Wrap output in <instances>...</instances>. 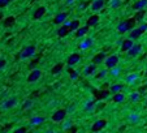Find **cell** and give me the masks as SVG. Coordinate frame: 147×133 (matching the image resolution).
I'll list each match as a JSON object with an SVG mask.
<instances>
[{
  "label": "cell",
  "mask_w": 147,
  "mask_h": 133,
  "mask_svg": "<svg viewBox=\"0 0 147 133\" xmlns=\"http://www.w3.org/2000/svg\"><path fill=\"white\" fill-rule=\"evenodd\" d=\"M109 93H111V90H104V89H102V90H94V97L96 99H105L109 95Z\"/></svg>",
  "instance_id": "8"
},
{
  "label": "cell",
  "mask_w": 147,
  "mask_h": 133,
  "mask_svg": "<svg viewBox=\"0 0 147 133\" xmlns=\"http://www.w3.org/2000/svg\"><path fill=\"white\" fill-rule=\"evenodd\" d=\"M62 67H64V65H62V63H59V64H56L54 68L51 69V73L52 74H59L60 72L62 71Z\"/></svg>",
  "instance_id": "26"
},
{
  "label": "cell",
  "mask_w": 147,
  "mask_h": 133,
  "mask_svg": "<svg viewBox=\"0 0 147 133\" xmlns=\"http://www.w3.org/2000/svg\"><path fill=\"white\" fill-rule=\"evenodd\" d=\"M113 102H116V103H121L122 101L125 99V97H124V94H121V93H115L113 94Z\"/></svg>",
  "instance_id": "23"
},
{
  "label": "cell",
  "mask_w": 147,
  "mask_h": 133,
  "mask_svg": "<svg viewBox=\"0 0 147 133\" xmlns=\"http://www.w3.org/2000/svg\"><path fill=\"white\" fill-rule=\"evenodd\" d=\"M11 1H13V0H8V3H11Z\"/></svg>",
  "instance_id": "40"
},
{
  "label": "cell",
  "mask_w": 147,
  "mask_h": 133,
  "mask_svg": "<svg viewBox=\"0 0 147 133\" xmlns=\"http://www.w3.org/2000/svg\"><path fill=\"white\" fill-rule=\"evenodd\" d=\"M105 52L104 51H102V52H98V54L95 55V56L93 57V63L94 64H102V63H104V60H105Z\"/></svg>",
  "instance_id": "9"
},
{
  "label": "cell",
  "mask_w": 147,
  "mask_h": 133,
  "mask_svg": "<svg viewBox=\"0 0 147 133\" xmlns=\"http://www.w3.org/2000/svg\"><path fill=\"white\" fill-rule=\"evenodd\" d=\"M147 7V0H137L136 3L133 4V9L134 11H139Z\"/></svg>",
  "instance_id": "14"
},
{
  "label": "cell",
  "mask_w": 147,
  "mask_h": 133,
  "mask_svg": "<svg viewBox=\"0 0 147 133\" xmlns=\"http://www.w3.org/2000/svg\"><path fill=\"white\" fill-rule=\"evenodd\" d=\"M16 103H17L16 98H11V99H8V101H5V102H4V106H3V107H4V108H11V107H13Z\"/></svg>",
  "instance_id": "24"
},
{
  "label": "cell",
  "mask_w": 147,
  "mask_h": 133,
  "mask_svg": "<svg viewBox=\"0 0 147 133\" xmlns=\"http://www.w3.org/2000/svg\"><path fill=\"white\" fill-rule=\"evenodd\" d=\"M8 0H0V7H5V5H8Z\"/></svg>",
  "instance_id": "35"
},
{
  "label": "cell",
  "mask_w": 147,
  "mask_h": 133,
  "mask_svg": "<svg viewBox=\"0 0 147 133\" xmlns=\"http://www.w3.org/2000/svg\"><path fill=\"white\" fill-rule=\"evenodd\" d=\"M69 31H70L69 25H62L61 28L57 30V35H59L60 38H64V37H66V35L69 34Z\"/></svg>",
  "instance_id": "11"
},
{
  "label": "cell",
  "mask_w": 147,
  "mask_h": 133,
  "mask_svg": "<svg viewBox=\"0 0 147 133\" xmlns=\"http://www.w3.org/2000/svg\"><path fill=\"white\" fill-rule=\"evenodd\" d=\"M139 95H141V93H139V91H138V93H133V94H132V101H136V102H137V101L139 99Z\"/></svg>",
  "instance_id": "29"
},
{
  "label": "cell",
  "mask_w": 147,
  "mask_h": 133,
  "mask_svg": "<svg viewBox=\"0 0 147 133\" xmlns=\"http://www.w3.org/2000/svg\"><path fill=\"white\" fill-rule=\"evenodd\" d=\"M69 73H70V78L72 80H76L77 77H78V73H77L76 71H69Z\"/></svg>",
  "instance_id": "31"
},
{
  "label": "cell",
  "mask_w": 147,
  "mask_h": 133,
  "mask_svg": "<svg viewBox=\"0 0 147 133\" xmlns=\"http://www.w3.org/2000/svg\"><path fill=\"white\" fill-rule=\"evenodd\" d=\"M78 28H79V21L78 20H73L70 24H69V29H70V31H76Z\"/></svg>",
  "instance_id": "27"
},
{
  "label": "cell",
  "mask_w": 147,
  "mask_h": 133,
  "mask_svg": "<svg viewBox=\"0 0 147 133\" xmlns=\"http://www.w3.org/2000/svg\"><path fill=\"white\" fill-rule=\"evenodd\" d=\"M30 106H31V102H30V101H26V102L23 103L22 108H28V107H30Z\"/></svg>",
  "instance_id": "36"
},
{
  "label": "cell",
  "mask_w": 147,
  "mask_h": 133,
  "mask_svg": "<svg viewBox=\"0 0 147 133\" xmlns=\"http://www.w3.org/2000/svg\"><path fill=\"white\" fill-rule=\"evenodd\" d=\"M104 7V0H94L91 4V9L93 11H100Z\"/></svg>",
  "instance_id": "15"
},
{
  "label": "cell",
  "mask_w": 147,
  "mask_h": 133,
  "mask_svg": "<svg viewBox=\"0 0 147 133\" xmlns=\"http://www.w3.org/2000/svg\"><path fill=\"white\" fill-rule=\"evenodd\" d=\"M146 106H147V99H146Z\"/></svg>",
  "instance_id": "42"
},
{
  "label": "cell",
  "mask_w": 147,
  "mask_h": 133,
  "mask_svg": "<svg viewBox=\"0 0 147 133\" xmlns=\"http://www.w3.org/2000/svg\"><path fill=\"white\" fill-rule=\"evenodd\" d=\"M79 60H81V55L79 54H77V52H74V54H72L70 56L68 57V65L69 67H72V65H76V64H78L79 63Z\"/></svg>",
  "instance_id": "7"
},
{
  "label": "cell",
  "mask_w": 147,
  "mask_h": 133,
  "mask_svg": "<svg viewBox=\"0 0 147 133\" xmlns=\"http://www.w3.org/2000/svg\"><path fill=\"white\" fill-rule=\"evenodd\" d=\"M1 18H3V14H1V13H0V20H1Z\"/></svg>",
  "instance_id": "38"
},
{
  "label": "cell",
  "mask_w": 147,
  "mask_h": 133,
  "mask_svg": "<svg viewBox=\"0 0 147 133\" xmlns=\"http://www.w3.org/2000/svg\"><path fill=\"white\" fill-rule=\"evenodd\" d=\"M89 28H90L89 25H86V26H79V28L76 30V35H77V37H83L85 34H87Z\"/></svg>",
  "instance_id": "18"
},
{
  "label": "cell",
  "mask_w": 147,
  "mask_h": 133,
  "mask_svg": "<svg viewBox=\"0 0 147 133\" xmlns=\"http://www.w3.org/2000/svg\"><path fill=\"white\" fill-rule=\"evenodd\" d=\"M144 31L142 30L141 28H138V29H132V33H130V38L132 39H137V38H139L142 34H143Z\"/></svg>",
  "instance_id": "19"
},
{
  "label": "cell",
  "mask_w": 147,
  "mask_h": 133,
  "mask_svg": "<svg viewBox=\"0 0 147 133\" xmlns=\"http://www.w3.org/2000/svg\"><path fill=\"white\" fill-rule=\"evenodd\" d=\"M117 63H119V56L117 55H109V56H107L105 57V60H104V65L107 67L108 69H112V68H115L117 65Z\"/></svg>",
  "instance_id": "2"
},
{
  "label": "cell",
  "mask_w": 147,
  "mask_h": 133,
  "mask_svg": "<svg viewBox=\"0 0 147 133\" xmlns=\"http://www.w3.org/2000/svg\"><path fill=\"white\" fill-rule=\"evenodd\" d=\"M98 22H99V16H98V14H93V16H90V17L87 18L89 26H96Z\"/></svg>",
  "instance_id": "17"
},
{
  "label": "cell",
  "mask_w": 147,
  "mask_h": 133,
  "mask_svg": "<svg viewBox=\"0 0 147 133\" xmlns=\"http://www.w3.org/2000/svg\"><path fill=\"white\" fill-rule=\"evenodd\" d=\"M35 54V46H28L21 51L20 57L21 59H28V57H31Z\"/></svg>",
  "instance_id": "3"
},
{
  "label": "cell",
  "mask_w": 147,
  "mask_h": 133,
  "mask_svg": "<svg viewBox=\"0 0 147 133\" xmlns=\"http://www.w3.org/2000/svg\"><path fill=\"white\" fill-rule=\"evenodd\" d=\"M144 14H146V11H144V9H139V11L137 12V13H136V16H134V18H136V21H137V22H139V24H141L142 21H143Z\"/></svg>",
  "instance_id": "20"
},
{
  "label": "cell",
  "mask_w": 147,
  "mask_h": 133,
  "mask_svg": "<svg viewBox=\"0 0 147 133\" xmlns=\"http://www.w3.org/2000/svg\"><path fill=\"white\" fill-rule=\"evenodd\" d=\"M95 65L96 64H91V65H89V67H86V69L83 71V74H85V76H91L93 73H95V69H96Z\"/></svg>",
  "instance_id": "21"
},
{
  "label": "cell",
  "mask_w": 147,
  "mask_h": 133,
  "mask_svg": "<svg viewBox=\"0 0 147 133\" xmlns=\"http://www.w3.org/2000/svg\"><path fill=\"white\" fill-rule=\"evenodd\" d=\"M136 18H129V20L126 21H122L121 24H120L119 26H117V31L119 33H125V31H129L132 30V29H134V26H136Z\"/></svg>",
  "instance_id": "1"
},
{
  "label": "cell",
  "mask_w": 147,
  "mask_h": 133,
  "mask_svg": "<svg viewBox=\"0 0 147 133\" xmlns=\"http://www.w3.org/2000/svg\"><path fill=\"white\" fill-rule=\"evenodd\" d=\"M122 89H124V85H121V84H116V85L111 86L109 90H111V93H112V94H115V93H120Z\"/></svg>",
  "instance_id": "22"
},
{
  "label": "cell",
  "mask_w": 147,
  "mask_h": 133,
  "mask_svg": "<svg viewBox=\"0 0 147 133\" xmlns=\"http://www.w3.org/2000/svg\"><path fill=\"white\" fill-rule=\"evenodd\" d=\"M133 45H134V42H133V39L132 38H129V39H125V41H122V45H121V51H129L130 48L133 47Z\"/></svg>",
  "instance_id": "10"
},
{
  "label": "cell",
  "mask_w": 147,
  "mask_h": 133,
  "mask_svg": "<svg viewBox=\"0 0 147 133\" xmlns=\"http://www.w3.org/2000/svg\"><path fill=\"white\" fill-rule=\"evenodd\" d=\"M105 74H107V71H100V73L98 74L96 77H98V78H102V77H104Z\"/></svg>",
  "instance_id": "33"
},
{
  "label": "cell",
  "mask_w": 147,
  "mask_h": 133,
  "mask_svg": "<svg viewBox=\"0 0 147 133\" xmlns=\"http://www.w3.org/2000/svg\"><path fill=\"white\" fill-rule=\"evenodd\" d=\"M5 64H7V60L5 59H0V69L4 68V67H5Z\"/></svg>",
  "instance_id": "32"
},
{
  "label": "cell",
  "mask_w": 147,
  "mask_h": 133,
  "mask_svg": "<svg viewBox=\"0 0 147 133\" xmlns=\"http://www.w3.org/2000/svg\"><path fill=\"white\" fill-rule=\"evenodd\" d=\"M26 130H28L26 128H18V129H16L14 132H16V133H25Z\"/></svg>",
  "instance_id": "34"
},
{
  "label": "cell",
  "mask_w": 147,
  "mask_h": 133,
  "mask_svg": "<svg viewBox=\"0 0 147 133\" xmlns=\"http://www.w3.org/2000/svg\"><path fill=\"white\" fill-rule=\"evenodd\" d=\"M105 125H107V120H104V119L98 120V122H95L94 125L91 127V132H99V130L104 129Z\"/></svg>",
  "instance_id": "5"
},
{
  "label": "cell",
  "mask_w": 147,
  "mask_h": 133,
  "mask_svg": "<svg viewBox=\"0 0 147 133\" xmlns=\"http://www.w3.org/2000/svg\"><path fill=\"white\" fill-rule=\"evenodd\" d=\"M40 76H42V72H40L39 69H33L31 73L28 76V81L29 82H35L40 78Z\"/></svg>",
  "instance_id": "6"
},
{
  "label": "cell",
  "mask_w": 147,
  "mask_h": 133,
  "mask_svg": "<svg viewBox=\"0 0 147 133\" xmlns=\"http://www.w3.org/2000/svg\"><path fill=\"white\" fill-rule=\"evenodd\" d=\"M65 115H66V111L65 110H57L52 113L51 119H52V122H55V123H60L65 119Z\"/></svg>",
  "instance_id": "4"
},
{
  "label": "cell",
  "mask_w": 147,
  "mask_h": 133,
  "mask_svg": "<svg viewBox=\"0 0 147 133\" xmlns=\"http://www.w3.org/2000/svg\"><path fill=\"white\" fill-rule=\"evenodd\" d=\"M43 117H37V119H34V120H31V124H39V123H42L43 122Z\"/></svg>",
  "instance_id": "30"
},
{
  "label": "cell",
  "mask_w": 147,
  "mask_h": 133,
  "mask_svg": "<svg viewBox=\"0 0 147 133\" xmlns=\"http://www.w3.org/2000/svg\"><path fill=\"white\" fill-rule=\"evenodd\" d=\"M141 51H142V46L141 45H133V47L128 51V54H129V56H137Z\"/></svg>",
  "instance_id": "12"
},
{
  "label": "cell",
  "mask_w": 147,
  "mask_h": 133,
  "mask_svg": "<svg viewBox=\"0 0 147 133\" xmlns=\"http://www.w3.org/2000/svg\"><path fill=\"white\" fill-rule=\"evenodd\" d=\"M72 1H73V0H68V3H72Z\"/></svg>",
  "instance_id": "39"
},
{
  "label": "cell",
  "mask_w": 147,
  "mask_h": 133,
  "mask_svg": "<svg viewBox=\"0 0 147 133\" xmlns=\"http://www.w3.org/2000/svg\"><path fill=\"white\" fill-rule=\"evenodd\" d=\"M14 22H16V18H14L13 16H11V17H7L5 20H4L3 25L5 26V28H9V26H12V25H13Z\"/></svg>",
  "instance_id": "25"
},
{
  "label": "cell",
  "mask_w": 147,
  "mask_h": 133,
  "mask_svg": "<svg viewBox=\"0 0 147 133\" xmlns=\"http://www.w3.org/2000/svg\"><path fill=\"white\" fill-rule=\"evenodd\" d=\"M147 90V85H143V86H141V88H139V93H143V91H146Z\"/></svg>",
  "instance_id": "37"
},
{
  "label": "cell",
  "mask_w": 147,
  "mask_h": 133,
  "mask_svg": "<svg viewBox=\"0 0 147 133\" xmlns=\"http://www.w3.org/2000/svg\"><path fill=\"white\" fill-rule=\"evenodd\" d=\"M44 14H46V8H44V7H39V8H38L37 11L34 12V14H33V18H34V20H40V18H42Z\"/></svg>",
  "instance_id": "13"
},
{
  "label": "cell",
  "mask_w": 147,
  "mask_h": 133,
  "mask_svg": "<svg viewBox=\"0 0 147 133\" xmlns=\"http://www.w3.org/2000/svg\"><path fill=\"white\" fill-rule=\"evenodd\" d=\"M38 63H39V57H37V59H34V60H31V63H30V64H29V69H33V68H35Z\"/></svg>",
  "instance_id": "28"
},
{
  "label": "cell",
  "mask_w": 147,
  "mask_h": 133,
  "mask_svg": "<svg viewBox=\"0 0 147 133\" xmlns=\"http://www.w3.org/2000/svg\"><path fill=\"white\" fill-rule=\"evenodd\" d=\"M66 16H68L66 13H59V14H56V16H55V18H54V22L56 24V25H60V24H62L65 20H66Z\"/></svg>",
  "instance_id": "16"
},
{
  "label": "cell",
  "mask_w": 147,
  "mask_h": 133,
  "mask_svg": "<svg viewBox=\"0 0 147 133\" xmlns=\"http://www.w3.org/2000/svg\"><path fill=\"white\" fill-rule=\"evenodd\" d=\"M144 74H146V77H147V71H146V73H144Z\"/></svg>",
  "instance_id": "41"
}]
</instances>
